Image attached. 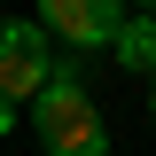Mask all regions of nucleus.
<instances>
[{"label": "nucleus", "mask_w": 156, "mask_h": 156, "mask_svg": "<svg viewBox=\"0 0 156 156\" xmlns=\"http://www.w3.org/2000/svg\"><path fill=\"white\" fill-rule=\"evenodd\" d=\"M31 23L47 39H62V55H101V47H117V31H125V8H117V0H47Z\"/></svg>", "instance_id": "nucleus-2"}, {"label": "nucleus", "mask_w": 156, "mask_h": 156, "mask_svg": "<svg viewBox=\"0 0 156 156\" xmlns=\"http://www.w3.org/2000/svg\"><path fill=\"white\" fill-rule=\"evenodd\" d=\"M125 70H148L156 78V16H125V31H117V47H109Z\"/></svg>", "instance_id": "nucleus-4"}, {"label": "nucleus", "mask_w": 156, "mask_h": 156, "mask_svg": "<svg viewBox=\"0 0 156 156\" xmlns=\"http://www.w3.org/2000/svg\"><path fill=\"white\" fill-rule=\"evenodd\" d=\"M8 125H16V109H8V101H0V133H8Z\"/></svg>", "instance_id": "nucleus-5"}, {"label": "nucleus", "mask_w": 156, "mask_h": 156, "mask_svg": "<svg viewBox=\"0 0 156 156\" xmlns=\"http://www.w3.org/2000/svg\"><path fill=\"white\" fill-rule=\"evenodd\" d=\"M47 70H55L47 31H39V23H0V101H8V109H16V101H39L47 94Z\"/></svg>", "instance_id": "nucleus-3"}, {"label": "nucleus", "mask_w": 156, "mask_h": 156, "mask_svg": "<svg viewBox=\"0 0 156 156\" xmlns=\"http://www.w3.org/2000/svg\"><path fill=\"white\" fill-rule=\"evenodd\" d=\"M31 133H39L47 156H78V148H94V140H109V125L94 117V101H86L78 78H47V94L31 101Z\"/></svg>", "instance_id": "nucleus-1"}, {"label": "nucleus", "mask_w": 156, "mask_h": 156, "mask_svg": "<svg viewBox=\"0 0 156 156\" xmlns=\"http://www.w3.org/2000/svg\"><path fill=\"white\" fill-rule=\"evenodd\" d=\"M148 109H156V78H148Z\"/></svg>", "instance_id": "nucleus-7"}, {"label": "nucleus", "mask_w": 156, "mask_h": 156, "mask_svg": "<svg viewBox=\"0 0 156 156\" xmlns=\"http://www.w3.org/2000/svg\"><path fill=\"white\" fill-rule=\"evenodd\" d=\"M78 156H109V140H94V148H78Z\"/></svg>", "instance_id": "nucleus-6"}]
</instances>
